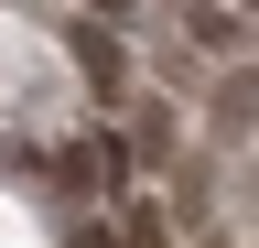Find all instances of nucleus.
Listing matches in <instances>:
<instances>
[{
    "mask_svg": "<svg viewBox=\"0 0 259 248\" xmlns=\"http://www.w3.org/2000/svg\"><path fill=\"white\" fill-rule=\"evenodd\" d=\"M54 173L76 183V194H119V183H130V140H76Z\"/></svg>",
    "mask_w": 259,
    "mask_h": 248,
    "instance_id": "obj_1",
    "label": "nucleus"
},
{
    "mask_svg": "<svg viewBox=\"0 0 259 248\" xmlns=\"http://www.w3.org/2000/svg\"><path fill=\"white\" fill-rule=\"evenodd\" d=\"M76 65H87V86L108 97V86L130 76V54H119V33H97V22H76Z\"/></svg>",
    "mask_w": 259,
    "mask_h": 248,
    "instance_id": "obj_2",
    "label": "nucleus"
},
{
    "mask_svg": "<svg viewBox=\"0 0 259 248\" xmlns=\"http://www.w3.org/2000/svg\"><path fill=\"white\" fill-rule=\"evenodd\" d=\"M216 130H227V140H238V130H259V65H238V76L216 86Z\"/></svg>",
    "mask_w": 259,
    "mask_h": 248,
    "instance_id": "obj_3",
    "label": "nucleus"
},
{
    "mask_svg": "<svg viewBox=\"0 0 259 248\" xmlns=\"http://www.w3.org/2000/svg\"><path fill=\"white\" fill-rule=\"evenodd\" d=\"M119 248H162V216H130V227H119Z\"/></svg>",
    "mask_w": 259,
    "mask_h": 248,
    "instance_id": "obj_4",
    "label": "nucleus"
},
{
    "mask_svg": "<svg viewBox=\"0 0 259 248\" xmlns=\"http://www.w3.org/2000/svg\"><path fill=\"white\" fill-rule=\"evenodd\" d=\"M65 248H108V237H97V227H87V237H65Z\"/></svg>",
    "mask_w": 259,
    "mask_h": 248,
    "instance_id": "obj_5",
    "label": "nucleus"
},
{
    "mask_svg": "<svg viewBox=\"0 0 259 248\" xmlns=\"http://www.w3.org/2000/svg\"><path fill=\"white\" fill-rule=\"evenodd\" d=\"M87 11H119V0H87Z\"/></svg>",
    "mask_w": 259,
    "mask_h": 248,
    "instance_id": "obj_6",
    "label": "nucleus"
},
{
    "mask_svg": "<svg viewBox=\"0 0 259 248\" xmlns=\"http://www.w3.org/2000/svg\"><path fill=\"white\" fill-rule=\"evenodd\" d=\"M238 11H259V0H238Z\"/></svg>",
    "mask_w": 259,
    "mask_h": 248,
    "instance_id": "obj_7",
    "label": "nucleus"
}]
</instances>
